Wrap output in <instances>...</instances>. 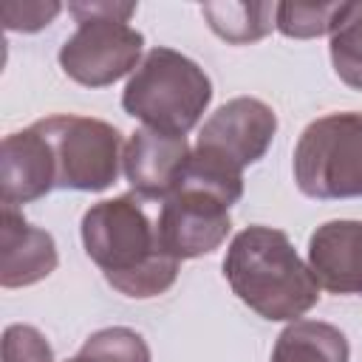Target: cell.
<instances>
[{"label":"cell","mask_w":362,"mask_h":362,"mask_svg":"<svg viewBox=\"0 0 362 362\" xmlns=\"http://www.w3.org/2000/svg\"><path fill=\"white\" fill-rule=\"evenodd\" d=\"M294 181L317 201L362 198V113L314 119L294 147Z\"/></svg>","instance_id":"5b68a950"},{"label":"cell","mask_w":362,"mask_h":362,"mask_svg":"<svg viewBox=\"0 0 362 362\" xmlns=\"http://www.w3.org/2000/svg\"><path fill=\"white\" fill-rule=\"evenodd\" d=\"M339 11H342V3H277L274 25L286 37L311 40V37L331 34Z\"/></svg>","instance_id":"2e32d148"},{"label":"cell","mask_w":362,"mask_h":362,"mask_svg":"<svg viewBox=\"0 0 362 362\" xmlns=\"http://www.w3.org/2000/svg\"><path fill=\"white\" fill-rule=\"evenodd\" d=\"M34 127L48 139L57 164V189L102 192L116 184L124 156L122 133L90 116H48L34 122Z\"/></svg>","instance_id":"8992f818"},{"label":"cell","mask_w":362,"mask_h":362,"mask_svg":"<svg viewBox=\"0 0 362 362\" xmlns=\"http://www.w3.org/2000/svg\"><path fill=\"white\" fill-rule=\"evenodd\" d=\"M57 189V164L48 139L31 124L8 133L0 144V198L3 206L31 204Z\"/></svg>","instance_id":"30bf717a"},{"label":"cell","mask_w":362,"mask_h":362,"mask_svg":"<svg viewBox=\"0 0 362 362\" xmlns=\"http://www.w3.org/2000/svg\"><path fill=\"white\" fill-rule=\"evenodd\" d=\"M3 362H54V351L34 325L14 322L3 331Z\"/></svg>","instance_id":"ac0fdd59"},{"label":"cell","mask_w":362,"mask_h":362,"mask_svg":"<svg viewBox=\"0 0 362 362\" xmlns=\"http://www.w3.org/2000/svg\"><path fill=\"white\" fill-rule=\"evenodd\" d=\"M274 133H277L274 110L255 96H238L221 105L204 122L192 153L229 173L243 175L249 164L266 156Z\"/></svg>","instance_id":"52a82bcc"},{"label":"cell","mask_w":362,"mask_h":362,"mask_svg":"<svg viewBox=\"0 0 362 362\" xmlns=\"http://www.w3.org/2000/svg\"><path fill=\"white\" fill-rule=\"evenodd\" d=\"M68 362H88V359H85V356H79V354H76V356H74V359H68Z\"/></svg>","instance_id":"ffe728a7"},{"label":"cell","mask_w":362,"mask_h":362,"mask_svg":"<svg viewBox=\"0 0 362 362\" xmlns=\"http://www.w3.org/2000/svg\"><path fill=\"white\" fill-rule=\"evenodd\" d=\"M79 356L88 362H150V348L139 331L113 325L90 334L82 342Z\"/></svg>","instance_id":"e0dca14e"},{"label":"cell","mask_w":362,"mask_h":362,"mask_svg":"<svg viewBox=\"0 0 362 362\" xmlns=\"http://www.w3.org/2000/svg\"><path fill=\"white\" fill-rule=\"evenodd\" d=\"M59 263L51 232L28 223L17 206H3L0 223V286L23 288L45 280Z\"/></svg>","instance_id":"8fae6325"},{"label":"cell","mask_w":362,"mask_h":362,"mask_svg":"<svg viewBox=\"0 0 362 362\" xmlns=\"http://www.w3.org/2000/svg\"><path fill=\"white\" fill-rule=\"evenodd\" d=\"M212 102V82L198 62L175 48L156 45L124 85L122 107L144 127L187 136Z\"/></svg>","instance_id":"3957f363"},{"label":"cell","mask_w":362,"mask_h":362,"mask_svg":"<svg viewBox=\"0 0 362 362\" xmlns=\"http://www.w3.org/2000/svg\"><path fill=\"white\" fill-rule=\"evenodd\" d=\"M79 232L88 257L124 297H158L178 277L181 260L164 249L158 229L150 223L136 195L93 204L82 215Z\"/></svg>","instance_id":"6da1fadb"},{"label":"cell","mask_w":362,"mask_h":362,"mask_svg":"<svg viewBox=\"0 0 362 362\" xmlns=\"http://www.w3.org/2000/svg\"><path fill=\"white\" fill-rule=\"evenodd\" d=\"M328 48L337 76L348 88L362 90V3H342Z\"/></svg>","instance_id":"9a60e30c"},{"label":"cell","mask_w":362,"mask_h":362,"mask_svg":"<svg viewBox=\"0 0 362 362\" xmlns=\"http://www.w3.org/2000/svg\"><path fill=\"white\" fill-rule=\"evenodd\" d=\"M158 238L175 260H192L215 252L229 229V204L195 184H181L158 212Z\"/></svg>","instance_id":"ba28073f"},{"label":"cell","mask_w":362,"mask_h":362,"mask_svg":"<svg viewBox=\"0 0 362 362\" xmlns=\"http://www.w3.org/2000/svg\"><path fill=\"white\" fill-rule=\"evenodd\" d=\"M308 269L331 294H362V221H328L308 238Z\"/></svg>","instance_id":"7c38bea8"},{"label":"cell","mask_w":362,"mask_h":362,"mask_svg":"<svg viewBox=\"0 0 362 362\" xmlns=\"http://www.w3.org/2000/svg\"><path fill=\"white\" fill-rule=\"evenodd\" d=\"M189 156L192 150L187 136H167L150 127H139L124 144L122 170L139 198L167 201L181 187Z\"/></svg>","instance_id":"9c48e42d"},{"label":"cell","mask_w":362,"mask_h":362,"mask_svg":"<svg viewBox=\"0 0 362 362\" xmlns=\"http://www.w3.org/2000/svg\"><path fill=\"white\" fill-rule=\"evenodd\" d=\"M201 14L221 40L246 45L263 40L274 28L277 3H204Z\"/></svg>","instance_id":"5bb4252c"},{"label":"cell","mask_w":362,"mask_h":362,"mask_svg":"<svg viewBox=\"0 0 362 362\" xmlns=\"http://www.w3.org/2000/svg\"><path fill=\"white\" fill-rule=\"evenodd\" d=\"M59 11H62V6L54 0H23V3H3L0 6L3 28L6 31H28V34L54 23V17Z\"/></svg>","instance_id":"d6986e66"},{"label":"cell","mask_w":362,"mask_h":362,"mask_svg":"<svg viewBox=\"0 0 362 362\" xmlns=\"http://www.w3.org/2000/svg\"><path fill=\"white\" fill-rule=\"evenodd\" d=\"M76 31L59 48V65L68 79L85 88H107L139 68L144 34L130 28L136 3H68Z\"/></svg>","instance_id":"277c9868"},{"label":"cell","mask_w":362,"mask_h":362,"mask_svg":"<svg viewBox=\"0 0 362 362\" xmlns=\"http://www.w3.org/2000/svg\"><path fill=\"white\" fill-rule=\"evenodd\" d=\"M348 359H351V345L337 325L320 320H294L280 331L269 362H348Z\"/></svg>","instance_id":"4fadbf2b"},{"label":"cell","mask_w":362,"mask_h":362,"mask_svg":"<svg viewBox=\"0 0 362 362\" xmlns=\"http://www.w3.org/2000/svg\"><path fill=\"white\" fill-rule=\"evenodd\" d=\"M223 277L240 303L272 322H294L320 300V283L308 263L288 235L272 226H246L232 238Z\"/></svg>","instance_id":"7a4b0ae2"}]
</instances>
